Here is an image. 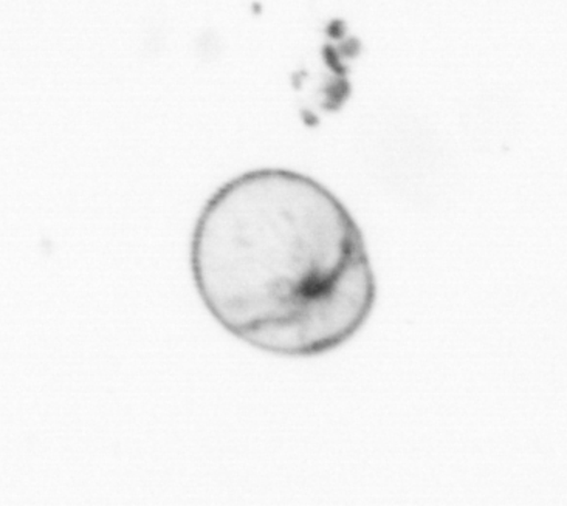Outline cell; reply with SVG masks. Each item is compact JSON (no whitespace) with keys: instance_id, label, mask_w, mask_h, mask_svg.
Wrapping results in <instances>:
<instances>
[{"instance_id":"obj_1","label":"cell","mask_w":567,"mask_h":506,"mask_svg":"<svg viewBox=\"0 0 567 506\" xmlns=\"http://www.w3.org/2000/svg\"><path fill=\"white\" fill-rule=\"evenodd\" d=\"M192 271L227 332L279 357L332 352L375 306L359 225L326 186L289 169L250 171L213 194L194 228Z\"/></svg>"}]
</instances>
